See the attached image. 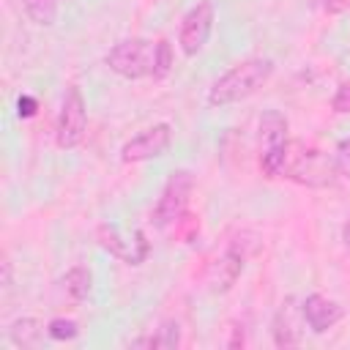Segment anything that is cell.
<instances>
[{
	"instance_id": "obj_1",
	"label": "cell",
	"mask_w": 350,
	"mask_h": 350,
	"mask_svg": "<svg viewBox=\"0 0 350 350\" xmlns=\"http://www.w3.org/2000/svg\"><path fill=\"white\" fill-rule=\"evenodd\" d=\"M273 77V60L271 57H246L241 63H235L230 71H224L208 90V104L211 107H227L235 101H243L249 96H254L262 85H268V79Z\"/></svg>"
},
{
	"instance_id": "obj_2",
	"label": "cell",
	"mask_w": 350,
	"mask_h": 350,
	"mask_svg": "<svg viewBox=\"0 0 350 350\" xmlns=\"http://www.w3.org/2000/svg\"><path fill=\"white\" fill-rule=\"evenodd\" d=\"M284 178L309 186V189H328L336 183V161L328 159V153H323L320 148L304 145V142H290L287 159H284Z\"/></svg>"
},
{
	"instance_id": "obj_3",
	"label": "cell",
	"mask_w": 350,
	"mask_h": 350,
	"mask_svg": "<svg viewBox=\"0 0 350 350\" xmlns=\"http://www.w3.org/2000/svg\"><path fill=\"white\" fill-rule=\"evenodd\" d=\"M287 118L279 109H265L260 115V126H257V139H260V153H257V164L262 178L273 180L282 175L284 170V159L290 150V139H287Z\"/></svg>"
},
{
	"instance_id": "obj_4",
	"label": "cell",
	"mask_w": 350,
	"mask_h": 350,
	"mask_svg": "<svg viewBox=\"0 0 350 350\" xmlns=\"http://www.w3.org/2000/svg\"><path fill=\"white\" fill-rule=\"evenodd\" d=\"M107 68L123 79H142V77H153V66H156V44L148 38H123L118 41L107 57H104Z\"/></svg>"
},
{
	"instance_id": "obj_5",
	"label": "cell",
	"mask_w": 350,
	"mask_h": 350,
	"mask_svg": "<svg viewBox=\"0 0 350 350\" xmlns=\"http://www.w3.org/2000/svg\"><path fill=\"white\" fill-rule=\"evenodd\" d=\"M194 175L189 170H175L161 194H159V202L153 208V224L167 230L170 224H175L186 211H189V200H191V191H194Z\"/></svg>"
},
{
	"instance_id": "obj_6",
	"label": "cell",
	"mask_w": 350,
	"mask_h": 350,
	"mask_svg": "<svg viewBox=\"0 0 350 350\" xmlns=\"http://www.w3.org/2000/svg\"><path fill=\"white\" fill-rule=\"evenodd\" d=\"M85 129H88L85 96H82L79 85H68L63 93V104H60V115H57V126H55L57 148H63V150L77 148L85 139Z\"/></svg>"
},
{
	"instance_id": "obj_7",
	"label": "cell",
	"mask_w": 350,
	"mask_h": 350,
	"mask_svg": "<svg viewBox=\"0 0 350 350\" xmlns=\"http://www.w3.org/2000/svg\"><path fill=\"white\" fill-rule=\"evenodd\" d=\"M213 22H216V8H213V0H197L180 19V30H178V44H180V52L186 57H194L202 52V46L208 44L211 38V30H213Z\"/></svg>"
},
{
	"instance_id": "obj_8",
	"label": "cell",
	"mask_w": 350,
	"mask_h": 350,
	"mask_svg": "<svg viewBox=\"0 0 350 350\" xmlns=\"http://www.w3.org/2000/svg\"><path fill=\"white\" fill-rule=\"evenodd\" d=\"M172 142V129L170 123H153L145 131H139L137 137H131L123 148H120V159L126 164H137V161H150L167 153Z\"/></svg>"
},
{
	"instance_id": "obj_9",
	"label": "cell",
	"mask_w": 350,
	"mask_h": 350,
	"mask_svg": "<svg viewBox=\"0 0 350 350\" xmlns=\"http://www.w3.org/2000/svg\"><path fill=\"white\" fill-rule=\"evenodd\" d=\"M96 238H98V246H101L104 252L120 257V260L129 262V265H139V262H145V257L150 254V243H148V238H145L142 230L134 232V241H126L115 224L104 221V224L96 227Z\"/></svg>"
},
{
	"instance_id": "obj_10",
	"label": "cell",
	"mask_w": 350,
	"mask_h": 350,
	"mask_svg": "<svg viewBox=\"0 0 350 350\" xmlns=\"http://www.w3.org/2000/svg\"><path fill=\"white\" fill-rule=\"evenodd\" d=\"M304 325H306V317H304V309H301V304L293 298V295H287L282 304H279V309H276V314H273V320H271V336H273V345L276 347H298L301 345V339H304Z\"/></svg>"
},
{
	"instance_id": "obj_11",
	"label": "cell",
	"mask_w": 350,
	"mask_h": 350,
	"mask_svg": "<svg viewBox=\"0 0 350 350\" xmlns=\"http://www.w3.org/2000/svg\"><path fill=\"white\" fill-rule=\"evenodd\" d=\"M243 260L246 254L235 246H227L211 265H208V273H205V282L211 287V293H227L232 290V284L241 279L243 273Z\"/></svg>"
},
{
	"instance_id": "obj_12",
	"label": "cell",
	"mask_w": 350,
	"mask_h": 350,
	"mask_svg": "<svg viewBox=\"0 0 350 350\" xmlns=\"http://www.w3.org/2000/svg\"><path fill=\"white\" fill-rule=\"evenodd\" d=\"M301 309H304L306 325H309L314 334L331 331V328L345 317V309H342L336 301H331V298H325V295H320V293L306 295V298L301 301Z\"/></svg>"
},
{
	"instance_id": "obj_13",
	"label": "cell",
	"mask_w": 350,
	"mask_h": 350,
	"mask_svg": "<svg viewBox=\"0 0 350 350\" xmlns=\"http://www.w3.org/2000/svg\"><path fill=\"white\" fill-rule=\"evenodd\" d=\"M178 345H180V325L175 320H164L150 336L134 342V347H150V350H172Z\"/></svg>"
},
{
	"instance_id": "obj_14",
	"label": "cell",
	"mask_w": 350,
	"mask_h": 350,
	"mask_svg": "<svg viewBox=\"0 0 350 350\" xmlns=\"http://www.w3.org/2000/svg\"><path fill=\"white\" fill-rule=\"evenodd\" d=\"M63 287L71 295V301H85L93 290V273L85 265H71L63 276Z\"/></svg>"
},
{
	"instance_id": "obj_15",
	"label": "cell",
	"mask_w": 350,
	"mask_h": 350,
	"mask_svg": "<svg viewBox=\"0 0 350 350\" xmlns=\"http://www.w3.org/2000/svg\"><path fill=\"white\" fill-rule=\"evenodd\" d=\"M44 331H46V328H44L38 320H33V317H19V320L11 323L8 336H11V342L19 345V347H38Z\"/></svg>"
},
{
	"instance_id": "obj_16",
	"label": "cell",
	"mask_w": 350,
	"mask_h": 350,
	"mask_svg": "<svg viewBox=\"0 0 350 350\" xmlns=\"http://www.w3.org/2000/svg\"><path fill=\"white\" fill-rule=\"evenodd\" d=\"M25 14L38 27H52L57 22V0H22Z\"/></svg>"
},
{
	"instance_id": "obj_17",
	"label": "cell",
	"mask_w": 350,
	"mask_h": 350,
	"mask_svg": "<svg viewBox=\"0 0 350 350\" xmlns=\"http://www.w3.org/2000/svg\"><path fill=\"white\" fill-rule=\"evenodd\" d=\"M175 66V55H172V44L167 38L156 41V66H153V79H167L170 71Z\"/></svg>"
},
{
	"instance_id": "obj_18",
	"label": "cell",
	"mask_w": 350,
	"mask_h": 350,
	"mask_svg": "<svg viewBox=\"0 0 350 350\" xmlns=\"http://www.w3.org/2000/svg\"><path fill=\"white\" fill-rule=\"evenodd\" d=\"M46 336L55 342H66V339H77L79 336V325L71 317H52L46 323Z\"/></svg>"
},
{
	"instance_id": "obj_19",
	"label": "cell",
	"mask_w": 350,
	"mask_h": 350,
	"mask_svg": "<svg viewBox=\"0 0 350 350\" xmlns=\"http://www.w3.org/2000/svg\"><path fill=\"white\" fill-rule=\"evenodd\" d=\"M167 230H172V235H175L178 241H191V238L200 232V219H197L194 213H189V211H186V213H183L175 224H170Z\"/></svg>"
},
{
	"instance_id": "obj_20",
	"label": "cell",
	"mask_w": 350,
	"mask_h": 350,
	"mask_svg": "<svg viewBox=\"0 0 350 350\" xmlns=\"http://www.w3.org/2000/svg\"><path fill=\"white\" fill-rule=\"evenodd\" d=\"M331 109H334L336 115H350V79H345V82L336 88V93H334V98H331Z\"/></svg>"
},
{
	"instance_id": "obj_21",
	"label": "cell",
	"mask_w": 350,
	"mask_h": 350,
	"mask_svg": "<svg viewBox=\"0 0 350 350\" xmlns=\"http://www.w3.org/2000/svg\"><path fill=\"white\" fill-rule=\"evenodd\" d=\"M334 161H336L339 175L350 178V139H342V142L336 145V156H334Z\"/></svg>"
},
{
	"instance_id": "obj_22",
	"label": "cell",
	"mask_w": 350,
	"mask_h": 350,
	"mask_svg": "<svg viewBox=\"0 0 350 350\" xmlns=\"http://www.w3.org/2000/svg\"><path fill=\"white\" fill-rule=\"evenodd\" d=\"M36 109H38V101H36L33 96H19V101H16V112H19V118H33Z\"/></svg>"
},
{
	"instance_id": "obj_23",
	"label": "cell",
	"mask_w": 350,
	"mask_h": 350,
	"mask_svg": "<svg viewBox=\"0 0 350 350\" xmlns=\"http://www.w3.org/2000/svg\"><path fill=\"white\" fill-rule=\"evenodd\" d=\"M342 241H345V246H347V252H350V216H347V221H345V227H342Z\"/></svg>"
},
{
	"instance_id": "obj_24",
	"label": "cell",
	"mask_w": 350,
	"mask_h": 350,
	"mask_svg": "<svg viewBox=\"0 0 350 350\" xmlns=\"http://www.w3.org/2000/svg\"><path fill=\"white\" fill-rule=\"evenodd\" d=\"M238 345H243V331L241 328H235V336L230 339V347H238Z\"/></svg>"
},
{
	"instance_id": "obj_25",
	"label": "cell",
	"mask_w": 350,
	"mask_h": 350,
	"mask_svg": "<svg viewBox=\"0 0 350 350\" xmlns=\"http://www.w3.org/2000/svg\"><path fill=\"white\" fill-rule=\"evenodd\" d=\"M312 8H323V5H328V0H306Z\"/></svg>"
}]
</instances>
